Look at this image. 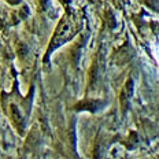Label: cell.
<instances>
[{"label": "cell", "mask_w": 159, "mask_h": 159, "mask_svg": "<svg viewBox=\"0 0 159 159\" xmlns=\"http://www.w3.org/2000/svg\"><path fill=\"white\" fill-rule=\"evenodd\" d=\"M8 3H11V4H18L19 2H21V0H7Z\"/></svg>", "instance_id": "cell-6"}, {"label": "cell", "mask_w": 159, "mask_h": 159, "mask_svg": "<svg viewBox=\"0 0 159 159\" xmlns=\"http://www.w3.org/2000/svg\"><path fill=\"white\" fill-rule=\"evenodd\" d=\"M102 102H98V100H93V102H81L75 106V110H88V111H98L99 108L102 107Z\"/></svg>", "instance_id": "cell-3"}, {"label": "cell", "mask_w": 159, "mask_h": 159, "mask_svg": "<svg viewBox=\"0 0 159 159\" xmlns=\"http://www.w3.org/2000/svg\"><path fill=\"white\" fill-rule=\"evenodd\" d=\"M11 115H12V121H14L15 126L19 129V132H22V125H24V119L21 117V112L16 108V106H11Z\"/></svg>", "instance_id": "cell-4"}, {"label": "cell", "mask_w": 159, "mask_h": 159, "mask_svg": "<svg viewBox=\"0 0 159 159\" xmlns=\"http://www.w3.org/2000/svg\"><path fill=\"white\" fill-rule=\"evenodd\" d=\"M74 32H75L74 24H73L70 19H67V18L63 19V21L61 22V25H59V28L56 29L55 36H54V39H52V41H51V45H49V49H48L47 55L51 54L55 48L61 47L65 41H67V40L73 36V33Z\"/></svg>", "instance_id": "cell-1"}, {"label": "cell", "mask_w": 159, "mask_h": 159, "mask_svg": "<svg viewBox=\"0 0 159 159\" xmlns=\"http://www.w3.org/2000/svg\"><path fill=\"white\" fill-rule=\"evenodd\" d=\"M132 95H133V81H132V80H128L126 85H125L124 91H122V93H121V106H122V110L124 111L126 110L129 99H130Z\"/></svg>", "instance_id": "cell-2"}, {"label": "cell", "mask_w": 159, "mask_h": 159, "mask_svg": "<svg viewBox=\"0 0 159 159\" xmlns=\"http://www.w3.org/2000/svg\"><path fill=\"white\" fill-rule=\"evenodd\" d=\"M152 29L155 30V33L159 34V24H152Z\"/></svg>", "instance_id": "cell-5"}]
</instances>
